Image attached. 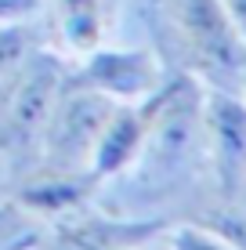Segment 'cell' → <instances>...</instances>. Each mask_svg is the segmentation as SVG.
I'll return each mask as SVG.
<instances>
[{
	"instance_id": "obj_1",
	"label": "cell",
	"mask_w": 246,
	"mask_h": 250,
	"mask_svg": "<svg viewBox=\"0 0 246 250\" xmlns=\"http://www.w3.org/2000/svg\"><path fill=\"white\" fill-rule=\"evenodd\" d=\"M145 19L163 62L243 98L246 37L221 0H149Z\"/></svg>"
},
{
	"instance_id": "obj_2",
	"label": "cell",
	"mask_w": 246,
	"mask_h": 250,
	"mask_svg": "<svg viewBox=\"0 0 246 250\" xmlns=\"http://www.w3.org/2000/svg\"><path fill=\"white\" fill-rule=\"evenodd\" d=\"M65 83V69L58 58L33 51L25 58L19 80L11 83L7 98L0 102V152L11 163V174H33L40 167L47 120Z\"/></svg>"
},
{
	"instance_id": "obj_3",
	"label": "cell",
	"mask_w": 246,
	"mask_h": 250,
	"mask_svg": "<svg viewBox=\"0 0 246 250\" xmlns=\"http://www.w3.org/2000/svg\"><path fill=\"white\" fill-rule=\"evenodd\" d=\"M120 102L105 98L87 87H69L62 83L55 109L47 120L44 134V152H40L37 170H55V174H91L95 149L101 142L109 116Z\"/></svg>"
},
{
	"instance_id": "obj_4",
	"label": "cell",
	"mask_w": 246,
	"mask_h": 250,
	"mask_svg": "<svg viewBox=\"0 0 246 250\" xmlns=\"http://www.w3.org/2000/svg\"><path fill=\"white\" fill-rule=\"evenodd\" d=\"M69 87H87L98 91L113 102H141L163 83L159 58L149 51H91L87 65L80 73H65Z\"/></svg>"
},
{
	"instance_id": "obj_5",
	"label": "cell",
	"mask_w": 246,
	"mask_h": 250,
	"mask_svg": "<svg viewBox=\"0 0 246 250\" xmlns=\"http://www.w3.org/2000/svg\"><path fill=\"white\" fill-rule=\"evenodd\" d=\"M203 134L214 142L225 185L239 188L246 182V105L239 94H210V102L203 105Z\"/></svg>"
},
{
	"instance_id": "obj_6",
	"label": "cell",
	"mask_w": 246,
	"mask_h": 250,
	"mask_svg": "<svg viewBox=\"0 0 246 250\" xmlns=\"http://www.w3.org/2000/svg\"><path fill=\"white\" fill-rule=\"evenodd\" d=\"M101 0H55V29L76 55H91L101 44Z\"/></svg>"
},
{
	"instance_id": "obj_7",
	"label": "cell",
	"mask_w": 246,
	"mask_h": 250,
	"mask_svg": "<svg viewBox=\"0 0 246 250\" xmlns=\"http://www.w3.org/2000/svg\"><path fill=\"white\" fill-rule=\"evenodd\" d=\"M174 250H232V247L210 229H181L174 236Z\"/></svg>"
},
{
	"instance_id": "obj_8",
	"label": "cell",
	"mask_w": 246,
	"mask_h": 250,
	"mask_svg": "<svg viewBox=\"0 0 246 250\" xmlns=\"http://www.w3.org/2000/svg\"><path fill=\"white\" fill-rule=\"evenodd\" d=\"M243 94H246V73H243Z\"/></svg>"
}]
</instances>
